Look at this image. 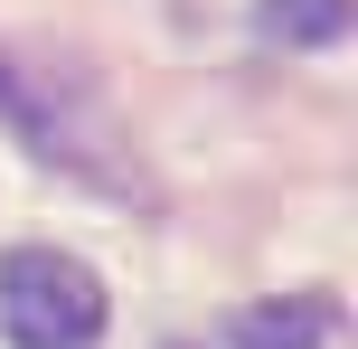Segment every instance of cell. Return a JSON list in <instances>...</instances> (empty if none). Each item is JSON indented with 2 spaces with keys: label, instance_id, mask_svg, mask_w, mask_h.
<instances>
[{
  "label": "cell",
  "instance_id": "cell-4",
  "mask_svg": "<svg viewBox=\"0 0 358 349\" xmlns=\"http://www.w3.org/2000/svg\"><path fill=\"white\" fill-rule=\"evenodd\" d=\"M358 19V0H264V38H283V48H330Z\"/></svg>",
  "mask_w": 358,
  "mask_h": 349
},
{
  "label": "cell",
  "instance_id": "cell-2",
  "mask_svg": "<svg viewBox=\"0 0 358 349\" xmlns=\"http://www.w3.org/2000/svg\"><path fill=\"white\" fill-rule=\"evenodd\" d=\"M0 123L19 132V142L38 151V161H76V170H104V113H94V94L76 85L66 66H38V57L0 48Z\"/></svg>",
  "mask_w": 358,
  "mask_h": 349
},
{
  "label": "cell",
  "instance_id": "cell-5",
  "mask_svg": "<svg viewBox=\"0 0 358 349\" xmlns=\"http://www.w3.org/2000/svg\"><path fill=\"white\" fill-rule=\"evenodd\" d=\"M179 349H189V340H179Z\"/></svg>",
  "mask_w": 358,
  "mask_h": 349
},
{
  "label": "cell",
  "instance_id": "cell-1",
  "mask_svg": "<svg viewBox=\"0 0 358 349\" xmlns=\"http://www.w3.org/2000/svg\"><path fill=\"white\" fill-rule=\"evenodd\" d=\"M0 331H10V349H94L104 340L94 264L57 255V245H10L0 255Z\"/></svg>",
  "mask_w": 358,
  "mask_h": 349
},
{
  "label": "cell",
  "instance_id": "cell-3",
  "mask_svg": "<svg viewBox=\"0 0 358 349\" xmlns=\"http://www.w3.org/2000/svg\"><path fill=\"white\" fill-rule=\"evenodd\" d=\"M330 302L321 293H292V302H255V312L227 321V349H321L330 340Z\"/></svg>",
  "mask_w": 358,
  "mask_h": 349
}]
</instances>
